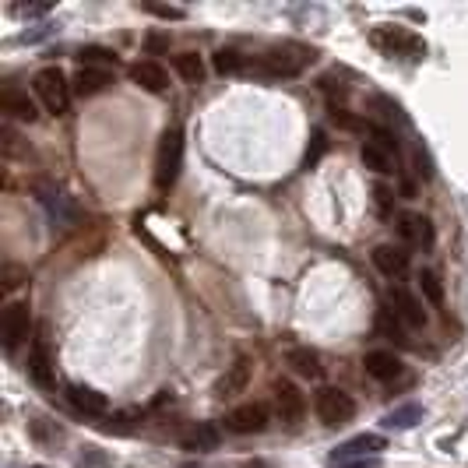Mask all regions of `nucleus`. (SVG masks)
Returning <instances> with one entry per match:
<instances>
[{
  "mask_svg": "<svg viewBox=\"0 0 468 468\" xmlns=\"http://www.w3.org/2000/svg\"><path fill=\"white\" fill-rule=\"evenodd\" d=\"M310 60H314V53L306 47H275L268 49L250 70L261 78H296Z\"/></svg>",
  "mask_w": 468,
  "mask_h": 468,
  "instance_id": "nucleus-3",
  "label": "nucleus"
},
{
  "mask_svg": "<svg viewBox=\"0 0 468 468\" xmlns=\"http://www.w3.org/2000/svg\"><path fill=\"white\" fill-rule=\"evenodd\" d=\"M374 268L384 279H401L409 271V247L399 243H380L374 250Z\"/></svg>",
  "mask_w": 468,
  "mask_h": 468,
  "instance_id": "nucleus-12",
  "label": "nucleus"
},
{
  "mask_svg": "<svg viewBox=\"0 0 468 468\" xmlns=\"http://www.w3.org/2000/svg\"><path fill=\"white\" fill-rule=\"evenodd\" d=\"M377 331H380L388 342L409 346V338H405V324H401V317L391 310V306H380V310H377Z\"/></svg>",
  "mask_w": 468,
  "mask_h": 468,
  "instance_id": "nucleus-23",
  "label": "nucleus"
},
{
  "mask_svg": "<svg viewBox=\"0 0 468 468\" xmlns=\"http://www.w3.org/2000/svg\"><path fill=\"white\" fill-rule=\"evenodd\" d=\"M395 229L401 236V247H409V250H430L433 247V222L420 211H401Z\"/></svg>",
  "mask_w": 468,
  "mask_h": 468,
  "instance_id": "nucleus-6",
  "label": "nucleus"
},
{
  "mask_svg": "<svg viewBox=\"0 0 468 468\" xmlns=\"http://www.w3.org/2000/svg\"><path fill=\"white\" fill-rule=\"evenodd\" d=\"M163 47H169V43L159 39V36H152V39H148V49H163Z\"/></svg>",
  "mask_w": 468,
  "mask_h": 468,
  "instance_id": "nucleus-34",
  "label": "nucleus"
},
{
  "mask_svg": "<svg viewBox=\"0 0 468 468\" xmlns=\"http://www.w3.org/2000/svg\"><path fill=\"white\" fill-rule=\"evenodd\" d=\"M314 412H317V420L324 422V426L342 430V426H349L352 416H356V401H352V395H346L342 388H321L317 399H314Z\"/></svg>",
  "mask_w": 468,
  "mask_h": 468,
  "instance_id": "nucleus-5",
  "label": "nucleus"
},
{
  "mask_svg": "<svg viewBox=\"0 0 468 468\" xmlns=\"http://www.w3.org/2000/svg\"><path fill=\"white\" fill-rule=\"evenodd\" d=\"M420 420H422L420 405H401V409L384 416V426H391V430H409V426H416Z\"/></svg>",
  "mask_w": 468,
  "mask_h": 468,
  "instance_id": "nucleus-29",
  "label": "nucleus"
},
{
  "mask_svg": "<svg viewBox=\"0 0 468 468\" xmlns=\"http://www.w3.org/2000/svg\"><path fill=\"white\" fill-rule=\"evenodd\" d=\"M74 95H81V99H89V95H99L106 92L110 85H113V70H102V68H78L74 74Z\"/></svg>",
  "mask_w": 468,
  "mask_h": 468,
  "instance_id": "nucleus-19",
  "label": "nucleus"
},
{
  "mask_svg": "<svg viewBox=\"0 0 468 468\" xmlns=\"http://www.w3.org/2000/svg\"><path fill=\"white\" fill-rule=\"evenodd\" d=\"M184 447L187 451H215L218 447V430L215 422H194L184 433Z\"/></svg>",
  "mask_w": 468,
  "mask_h": 468,
  "instance_id": "nucleus-22",
  "label": "nucleus"
},
{
  "mask_svg": "<svg viewBox=\"0 0 468 468\" xmlns=\"http://www.w3.org/2000/svg\"><path fill=\"white\" fill-rule=\"evenodd\" d=\"M0 110H4L11 120H22V123H36V120H39L36 99H28V92H18V89H4V95H0Z\"/></svg>",
  "mask_w": 468,
  "mask_h": 468,
  "instance_id": "nucleus-16",
  "label": "nucleus"
},
{
  "mask_svg": "<svg viewBox=\"0 0 468 468\" xmlns=\"http://www.w3.org/2000/svg\"><path fill=\"white\" fill-rule=\"evenodd\" d=\"M32 89H36V99L43 102V110L53 113V117H64L70 110V92H74V85H70L68 74L60 68H43L32 78Z\"/></svg>",
  "mask_w": 468,
  "mask_h": 468,
  "instance_id": "nucleus-2",
  "label": "nucleus"
},
{
  "mask_svg": "<svg viewBox=\"0 0 468 468\" xmlns=\"http://www.w3.org/2000/svg\"><path fill=\"white\" fill-rule=\"evenodd\" d=\"M247 380H250V359L239 356L233 367H226V374L215 380V395L218 399H236V395H243Z\"/></svg>",
  "mask_w": 468,
  "mask_h": 468,
  "instance_id": "nucleus-15",
  "label": "nucleus"
},
{
  "mask_svg": "<svg viewBox=\"0 0 468 468\" xmlns=\"http://www.w3.org/2000/svg\"><path fill=\"white\" fill-rule=\"evenodd\" d=\"M180 169H184V127L173 123L163 131V141H159V152H155V187L173 190L176 180H180Z\"/></svg>",
  "mask_w": 468,
  "mask_h": 468,
  "instance_id": "nucleus-1",
  "label": "nucleus"
},
{
  "mask_svg": "<svg viewBox=\"0 0 468 468\" xmlns=\"http://www.w3.org/2000/svg\"><path fill=\"white\" fill-rule=\"evenodd\" d=\"M131 81L144 89V92H165V85H169V74H165L163 64H155V60H138V64H131Z\"/></svg>",
  "mask_w": 468,
  "mask_h": 468,
  "instance_id": "nucleus-17",
  "label": "nucleus"
},
{
  "mask_svg": "<svg viewBox=\"0 0 468 468\" xmlns=\"http://www.w3.org/2000/svg\"><path fill=\"white\" fill-rule=\"evenodd\" d=\"M226 430L239 433V437H254L268 430V409L261 401H247V405H236L233 412L226 416Z\"/></svg>",
  "mask_w": 468,
  "mask_h": 468,
  "instance_id": "nucleus-7",
  "label": "nucleus"
},
{
  "mask_svg": "<svg viewBox=\"0 0 468 468\" xmlns=\"http://www.w3.org/2000/svg\"><path fill=\"white\" fill-rule=\"evenodd\" d=\"M148 11H152V15H159V18H165V22H180V18H184V11H180V7H159V4H148Z\"/></svg>",
  "mask_w": 468,
  "mask_h": 468,
  "instance_id": "nucleus-33",
  "label": "nucleus"
},
{
  "mask_svg": "<svg viewBox=\"0 0 468 468\" xmlns=\"http://www.w3.org/2000/svg\"><path fill=\"white\" fill-rule=\"evenodd\" d=\"M416 282H420V292L426 296V300H430V303L444 306V282H441V275H437L433 268H420Z\"/></svg>",
  "mask_w": 468,
  "mask_h": 468,
  "instance_id": "nucleus-24",
  "label": "nucleus"
},
{
  "mask_svg": "<svg viewBox=\"0 0 468 468\" xmlns=\"http://www.w3.org/2000/svg\"><path fill=\"white\" fill-rule=\"evenodd\" d=\"M81 68L113 70L117 68V53H113V49H102V47H85L81 49Z\"/></svg>",
  "mask_w": 468,
  "mask_h": 468,
  "instance_id": "nucleus-28",
  "label": "nucleus"
},
{
  "mask_svg": "<svg viewBox=\"0 0 468 468\" xmlns=\"http://www.w3.org/2000/svg\"><path fill=\"white\" fill-rule=\"evenodd\" d=\"M391 310L399 314L405 328H426V321H430L420 300H416L409 289H401V285H395V289H391Z\"/></svg>",
  "mask_w": 468,
  "mask_h": 468,
  "instance_id": "nucleus-14",
  "label": "nucleus"
},
{
  "mask_svg": "<svg viewBox=\"0 0 468 468\" xmlns=\"http://www.w3.org/2000/svg\"><path fill=\"white\" fill-rule=\"evenodd\" d=\"M285 363L296 370L300 377H306V380H317V377L324 374V367H321V356L314 349H306V346H296V349H289V356H285Z\"/></svg>",
  "mask_w": 468,
  "mask_h": 468,
  "instance_id": "nucleus-21",
  "label": "nucleus"
},
{
  "mask_svg": "<svg viewBox=\"0 0 468 468\" xmlns=\"http://www.w3.org/2000/svg\"><path fill=\"white\" fill-rule=\"evenodd\" d=\"M28 324H32V314L28 303H11L0 317V338H4V349L15 352L28 338Z\"/></svg>",
  "mask_w": 468,
  "mask_h": 468,
  "instance_id": "nucleus-8",
  "label": "nucleus"
},
{
  "mask_svg": "<svg viewBox=\"0 0 468 468\" xmlns=\"http://www.w3.org/2000/svg\"><path fill=\"white\" fill-rule=\"evenodd\" d=\"M68 401L74 405V412H81L89 420H106L110 416L106 395H99L95 388H85V384H68Z\"/></svg>",
  "mask_w": 468,
  "mask_h": 468,
  "instance_id": "nucleus-10",
  "label": "nucleus"
},
{
  "mask_svg": "<svg viewBox=\"0 0 468 468\" xmlns=\"http://www.w3.org/2000/svg\"><path fill=\"white\" fill-rule=\"evenodd\" d=\"M32 468H47V465H32Z\"/></svg>",
  "mask_w": 468,
  "mask_h": 468,
  "instance_id": "nucleus-35",
  "label": "nucleus"
},
{
  "mask_svg": "<svg viewBox=\"0 0 468 468\" xmlns=\"http://www.w3.org/2000/svg\"><path fill=\"white\" fill-rule=\"evenodd\" d=\"M36 194H39V201L47 205L49 218H57V222H68L70 215H74V211H70V205H68V197H64L60 190H53V187H39V190H36Z\"/></svg>",
  "mask_w": 468,
  "mask_h": 468,
  "instance_id": "nucleus-25",
  "label": "nucleus"
},
{
  "mask_svg": "<svg viewBox=\"0 0 468 468\" xmlns=\"http://www.w3.org/2000/svg\"><path fill=\"white\" fill-rule=\"evenodd\" d=\"M374 47L384 49L388 57H405V60H422L426 57V43H422L416 32L399 28V25H380L374 28Z\"/></svg>",
  "mask_w": 468,
  "mask_h": 468,
  "instance_id": "nucleus-4",
  "label": "nucleus"
},
{
  "mask_svg": "<svg viewBox=\"0 0 468 468\" xmlns=\"http://www.w3.org/2000/svg\"><path fill=\"white\" fill-rule=\"evenodd\" d=\"M324 152H328V134H324V131H314V134H310V148H306V155H303V169H314V165L321 163Z\"/></svg>",
  "mask_w": 468,
  "mask_h": 468,
  "instance_id": "nucleus-30",
  "label": "nucleus"
},
{
  "mask_svg": "<svg viewBox=\"0 0 468 468\" xmlns=\"http://www.w3.org/2000/svg\"><path fill=\"white\" fill-rule=\"evenodd\" d=\"M331 123H338V127H346V131H363V123L352 117L349 110H338V106L331 110Z\"/></svg>",
  "mask_w": 468,
  "mask_h": 468,
  "instance_id": "nucleus-32",
  "label": "nucleus"
},
{
  "mask_svg": "<svg viewBox=\"0 0 468 468\" xmlns=\"http://www.w3.org/2000/svg\"><path fill=\"white\" fill-rule=\"evenodd\" d=\"M275 412H279V420L289 422V426H296V422L303 420L306 401L292 380H275Z\"/></svg>",
  "mask_w": 468,
  "mask_h": 468,
  "instance_id": "nucleus-9",
  "label": "nucleus"
},
{
  "mask_svg": "<svg viewBox=\"0 0 468 468\" xmlns=\"http://www.w3.org/2000/svg\"><path fill=\"white\" fill-rule=\"evenodd\" d=\"M359 159L367 169H374L380 176H388V173H395V165H399V155L388 148V144H380V141H363V148H359Z\"/></svg>",
  "mask_w": 468,
  "mask_h": 468,
  "instance_id": "nucleus-18",
  "label": "nucleus"
},
{
  "mask_svg": "<svg viewBox=\"0 0 468 468\" xmlns=\"http://www.w3.org/2000/svg\"><path fill=\"white\" fill-rule=\"evenodd\" d=\"M28 377H32L39 388H53V359H49L47 331H39V338H36L32 349H28Z\"/></svg>",
  "mask_w": 468,
  "mask_h": 468,
  "instance_id": "nucleus-13",
  "label": "nucleus"
},
{
  "mask_svg": "<svg viewBox=\"0 0 468 468\" xmlns=\"http://www.w3.org/2000/svg\"><path fill=\"white\" fill-rule=\"evenodd\" d=\"M374 201H377V215H380V218H388V215H391V201H395V190L384 187V184H377Z\"/></svg>",
  "mask_w": 468,
  "mask_h": 468,
  "instance_id": "nucleus-31",
  "label": "nucleus"
},
{
  "mask_svg": "<svg viewBox=\"0 0 468 468\" xmlns=\"http://www.w3.org/2000/svg\"><path fill=\"white\" fill-rule=\"evenodd\" d=\"M363 370H367V377L380 380V384H391V380H399L401 377L405 363H401L395 352L374 349V352H367V356H363Z\"/></svg>",
  "mask_w": 468,
  "mask_h": 468,
  "instance_id": "nucleus-11",
  "label": "nucleus"
},
{
  "mask_svg": "<svg viewBox=\"0 0 468 468\" xmlns=\"http://www.w3.org/2000/svg\"><path fill=\"white\" fill-rule=\"evenodd\" d=\"M173 68H176V74H180L184 81H190V85H197V81L205 78V64H201L197 53H180V57L173 60Z\"/></svg>",
  "mask_w": 468,
  "mask_h": 468,
  "instance_id": "nucleus-27",
  "label": "nucleus"
},
{
  "mask_svg": "<svg viewBox=\"0 0 468 468\" xmlns=\"http://www.w3.org/2000/svg\"><path fill=\"white\" fill-rule=\"evenodd\" d=\"M211 64H215L218 74H243V70H250L247 57H243L239 49H218V53L211 57Z\"/></svg>",
  "mask_w": 468,
  "mask_h": 468,
  "instance_id": "nucleus-26",
  "label": "nucleus"
},
{
  "mask_svg": "<svg viewBox=\"0 0 468 468\" xmlns=\"http://www.w3.org/2000/svg\"><path fill=\"white\" fill-rule=\"evenodd\" d=\"M377 451H384V437L377 433H359L349 444H342L331 458H377Z\"/></svg>",
  "mask_w": 468,
  "mask_h": 468,
  "instance_id": "nucleus-20",
  "label": "nucleus"
}]
</instances>
